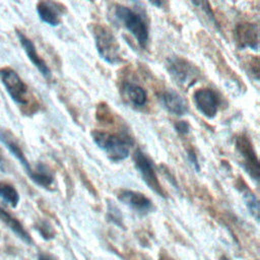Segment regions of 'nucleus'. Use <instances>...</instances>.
Here are the masks:
<instances>
[{"instance_id": "obj_1", "label": "nucleus", "mask_w": 260, "mask_h": 260, "mask_svg": "<svg viewBox=\"0 0 260 260\" xmlns=\"http://www.w3.org/2000/svg\"><path fill=\"white\" fill-rule=\"evenodd\" d=\"M115 15L124 27L135 38L139 46L145 48L149 40V27L145 15L125 5H116Z\"/></svg>"}, {"instance_id": "obj_2", "label": "nucleus", "mask_w": 260, "mask_h": 260, "mask_svg": "<svg viewBox=\"0 0 260 260\" xmlns=\"http://www.w3.org/2000/svg\"><path fill=\"white\" fill-rule=\"evenodd\" d=\"M91 137L95 145L101 148L113 161L124 160L130 153V139L122 135L105 131H92Z\"/></svg>"}, {"instance_id": "obj_3", "label": "nucleus", "mask_w": 260, "mask_h": 260, "mask_svg": "<svg viewBox=\"0 0 260 260\" xmlns=\"http://www.w3.org/2000/svg\"><path fill=\"white\" fill-rule=\"evenodd\" d=\"M91 30L100 57L109 64L120 63L121 49L113 32L103 24H94Z\"/></svg>"}, {"instance_id": "obj_4", "label": "nucleus", "mask_w": 260, "mask_h": 260, "mask_svg": "<svg viewBox=\"0 0 260 260\" xmlns=\"http://www.w3.org/2000/svg\"><path fill=\"white\" fill-rule=\"evenodd\" d=\"M167 68L173 79L181 86L190 87L195 84L200 77L198 68L182 57H170L167 60Z\"/></svg>"}, {"instance_id": "obj_5", "label": "nucleus", "mask_w": 260, "mask_h": 260, "mask_svg": "<svg viewBox=\"0 0 260 260\" xmlns=\"http://www.w3.org/2000/svg\"><path fill=\"white\" fill-rule=\"evenodd\" d=\"M236 149L241 157L243 168L256 182L259 180V160L253 143L246 134H240L235 139Z\"/></svg>"}, {"instance_id": "obj_6", "label": "nucleus", "mask_w": 260, "mask_h": 260, "mask_svg": "<svg viewBox=\"0 0 260 260\" xmlns=\"http://www.w3.org/2000/svg\"><path fill=\"white\" fill-rule=\"evenodd\" d=\"M0 80L5 86L10 98L18 105L28 102V88L19 75L11 68H0Z\"/></svg>"}, {"instance_id": "obj_7", "label": "nucleus", "mask_w": 260, "mask_h": 260, "mask_svg": "<svg viewBox=\"0 0 260 260\" xmlns=\"http://www.w3.org/2000/svg\"><path fill=\"white\" fill-rule=\"evenodd\" d=\"M133 160L136 170L140 174L142 180L144 183L155 193H157L159 196H165V192L162 190V187L159 184V181L157 179L154 166L152 160L148 157L146 153H144L141 149H136L133 154Z\"/></svg>"}, {"instance_id": "obj_8", "label": "nucleus", "mask_w": 260, "mask_h": 260, "mask_svg": "<svg viewBox=\"0 0 260 260\" xmlns=\"http://www.w3.org/2000/svg\"><path fill=\"white\" fill-rule=\"evenodd\" d=\"M197 110L207 119H213L219 108V98L211 88L197 89L193 94Z\"/></svg>"}, {"instance_id": "obj_9", "label": "nucleus", "mask_w": 260, "mask_h": 260, "mask_svg": "<svg viewBox=\"0 0 260 260\" xmlns=\"http://www.w3.org/2000/svg\"><path fill=\"white\" fill-rule=\"evenodd\" d=\"M118 199L141 215L148 214L153 210V205L150 199L137 191L121 190L118 194Z\"/></svg>"}, {"instance_id": "obj_10", "label": "nucleus", "mask_w": 260, "mask_h": 260, "mask_svg": "<svg viewBox=\"0 0 260 260\" xmlns=\"http://www.w3.org/2000/svg\"><path fill=\"white\" fill-rule=\"evenodd\" d=\"M235 40L242 49H258V27L254 23L241 22L235 27Z\"/></svg>"}, {"instance_id": "obj_11", "label": "nucleus", "mask_w": 260, "mask_h": 260, "mask_svg": "<svg viewBox=\"0 0 260 260\" xmlns=\"http://www.w3.org/2000/svg\"><path fill=\"white\" fill-rule=\"evenodd\" d=\"M16 35H17L19 43H20L22 49L24 50L27 58L30 60V62L34 64V66L39 70V72L45 78L49 79L51 77V70H50L49 66L47 65V63L45 62V60L43 58H41L40 55L38 54L35 44L31 42V40H29L21 31L16 30Z\"/></svg>"}, {"instance_id": "obj_12", "label": "nucleus", "mask_w": 260, "mask_h": 260, "mask_svg": "<svg viewBox=\"0 0 260 260\" xmlns=\"http://www.w3.org/2000/svg\"><path fill=\"white\" fill-rule=\"evenodd\" d=\"M160 105L166 111L176 116H183L188 112L186 101L174 90H164L158 94Z\"/></svg>"}, {"instance_id": "obj_13", "label": "nucleus", "mask_w": 260, "mask_h": 260, "mask_svg": "<svg viewBox=\"0 0 260 260\" xmlns=\"http://www.w3.org/2000/svg\"><path fill=\"white\" fill-rule=\"evenodd\" d=\"M39 17L45 23L51 26L59 25L61 21V9L58 4L51 1H41L37 4Z\"/></svg>"}, {"instance_id": "obj_14", "label": "nucleus", "mask_w": 260, "mask_h": 260, "mask_svg": "<svg viewBox=\"0 0 260 260\" xmlns=\"http://www.w3.org/2000/svg\"><path fill=\"white\" fill-rule=\"evenodd\" d=\"M0 141L6 146V148L10 151V153L21 164L23 169L25 170L26 174L28 176L31 175L32 169L30 168V165L28 164L23 151L21 150L18 143L13 139L11 134L6 130H0Z\"/></svg>"}, {"instance_id": "obj_15", "label": "nucleus", "mask_w": 260, "mask_h": 260, "mask_svg": "<svg viewBox=\"0 0 260 260\" xmlns=\"http://www.w3.org/2000/svg\"><path fill=\"white\" fill-rule=\"evenodd\" d=\"M123 96L136 108H142L147 102V94L143 87L133 82H124L122 85Z\"/></svg>"}, {"instance_id": "obj_16", "label": "nucleus", "mask_w": 260, "mask_h": 260, "mask_svg": "<svg viewBox=\"0 0 260 260\" xmlns=\"http://www.w3.org/2000/svg\"><path fill=\"white\" fill-rule=\"evenodd\" d=\"M0 220L3 221L17 237H19L22 241L26 243H31V239L29 234L25 231V229L22 226V224L9 212L4 210L0 207Z\"/></svg>"}, {"instance_id": "obj_17", "label": "nucleus", "mask_w": 260, "mask_h": 260, "mask_svg": "<svg viewBox=\"0 0 260 260\" xmlns=\"http://www.w3.org/2000/svg\"><path fill=\"white\" fill-rule=\"evenodd\" d=\"M30 180L34 181L41 187L49 188L54 182V177L51 171L44 164H39L35 170H32L31 175L29 176Z\"/></svg>"}, {"instance_id": "obj_18", "label": "nucleus", "mask_w": 260, "mask_h": 260, "mask_svg": "<svg viewBox=\"0 0 260 260\" xmlns=\"http://www.w3.org/2000/svg\"><path fill=\"white\" fill-rule=\"evenodd\" d=\"M0 199L6 204L15 207L19 202V195L12 185L0 182Z\"/></svg>"}, {"instance_id": "obj_19", "label": "nucleus", "mask_w": 260, "mask_h": 260, "mask_svg": "<svg viewBox=\"0 0 260 260\" xmlns=\"http://www.w3.org/2000/svg\"><path fill=\"white\" fill-rule=\"evenodd\" d=\"M243 196L249 212L251 213L252 216L255 217L256 220H258L259 219V202L257 197L249 189L243 190Z\"/></svg>"}, {"instance_id": "obj_20", "label": "nucleus", "mask_w": 260, "mask_h": 260, "mask_svg": "<svg viewBox=\"0 0 260 260\" xmlns=\"http://www.w3.org/2000/svg\"><path fill=\"white\" fill-rule=\"evenodd\" d=\"M108 217L111 221H113L115 224L122 226V221H123V216L120 212V210L112 204H109L108 207Z\"/></svg>"}, {"instance_id": "obj_21", "label": "nucleus", "mask_w": 260, "mask_h": 260, "mask_svg": "<svg viewBox=\"0 0 260 260\" xmlns=\"http://www.w3.org/2000/svg\"><path fill=\"white\" fill-rule=\"evenodd\" d=\"M187 159L196 172H200V164H199L198 157H197V155H196V153L193 149H188L187 150Z\"/></svg>"}, {"instance_id": "obj_22", "label": "nucleus", "mask_w": 260, "mask_h": 260, "mask_svg": "<svg viewBox=\"0 0 260 260\" xmlns=\"http://www.w3.org/2000/svg\"><path fill=\"white\" fill-rule=\"evenodd\" d=\"M175 130L180 134V135H186L190 131V125L186 121H178L174 125Z\"/></svg>"}, {"instance_id": "obj_23", "label": "nucleus", "mask_w": 260, "mask_h": 260, "mask_svg": "<svg viewBox=\"0 0 260 260\" xmlns=\"http://www.w3.org/2000/svg\"><path fill=\"white\" fill-rule=\"evenodd\" d=\"M39 230H40V233L42 234V236H43L45 239H51V238H53V231H52V229L50 228V225L47 224L46 222H43V223L40 225Z\"/></svg>"}, {"instance_id": "obj_24", "label": "nucleus", "mask_w": 260, "mask_h": 260, "mask_svg": "<svg viewBox=\"0 0 260 260\" xmlns=\"http://www.w3.org/2000/svg\"><path fill=\"white\" fill-rule=\"evenodd\" d=\"M38 260H53L50 256H48V255H45V254H42V255H40L39 256V259Z\"/></svg>"}, {"instance_id": "obj_25", "label": "nucleus", "mask_w": 260, "mask_h": 260, "mask_svg": "<svg viewBox=\"0 0 260 260\" xmlns=\"http://www.w3.org/2000/svg\"><path fill=\"white\" fill-rule=\"evenodd\" d=\"M152 5H155V6H160L162 5V2H151Z\"/></svg>"}, {"instance_id": "obj_26", "label": "nucleus", "mask_w": 260, "mask_h": 260, "mask_svg": "<svg viewBox=\"0 0 260 260\" xmlns=\"http://www.w3.org/2000/svg\"><path fill=\"white\" fill-rule=\"evenodd\" d=\"M220 260H230V259H229V258H226L225 256H222V257L220 258Z\"/></svg>"}]
</instances>
